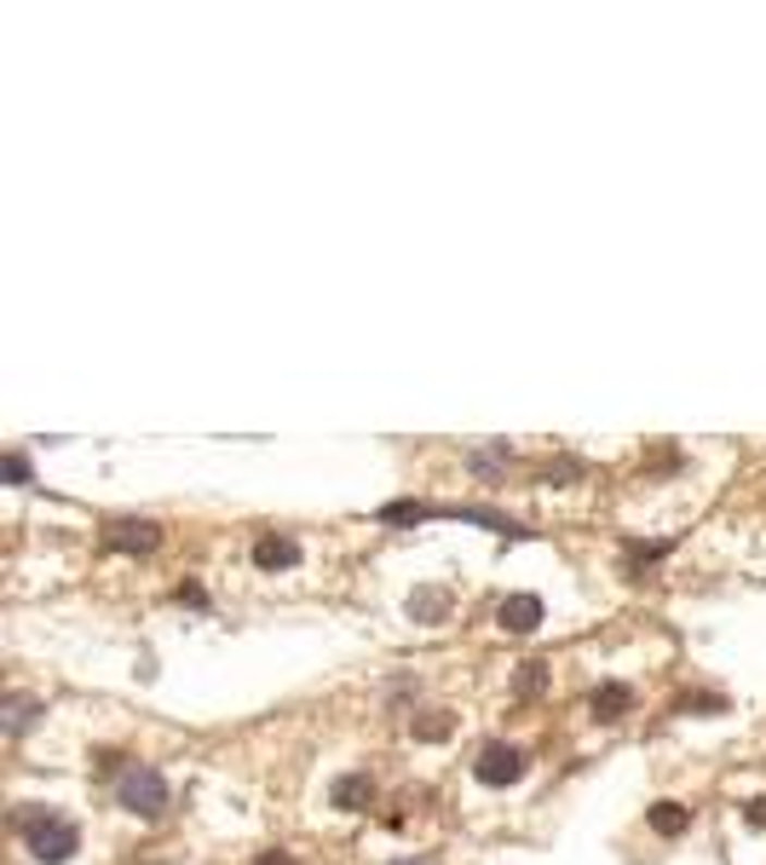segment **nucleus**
Masks as SVG:
<instances>
[{"label":"nucleus","instance_id":"f257e3e1","mask_svg":"<svg viewBox=\"0 0 766 865\" xmlns=\"http://www.w3.org/2000/svg\"><path fill=\"white\" fill-rule=\"evenodd\" d=\"M17 831L29 837V849H35L40 865H64L81 849V831L64 814H52V808H24V814H17Z\"/></svg>","mask_w":766,"mask_h":865},{"label":"nucleus","instance_id":"f03ea898","mask_svg":"<svg viewBox=\"0 0 766 865\" xmlns=\"http://www.w3.org/2000/svg\"><path fill=\"white\" fill-rule=\"evenodd\" d=\"M115 802L138 819H156V814H168V779L156 768H127L115 779Z\"/></svg>","mask_w":766,"mask_h":865},{"label":"nucleus","instance_id":"7ed1b4c3","mask_svg":"<svg viewBox=\"0 0 766 865\" xmlns=\"http://www.w3.org/2000/svg\"><path fill=\"white\" fill-rule=\"evenodd\" d=\"M473 773H478V784H519L524 779V750L519 744H484L478 750V761H473Z\"/></svg>","mask_w":766,"mask_h":865},{"label":"nucleus","instance_id":"20e7f679","mask_svg":"<svg viewBox=\"0 0 766 865\" xmlns=\"http://www.w3.org/2000/svg\"><path fill=\"white\" fill-rule=\"evenodd\" d=\"M156 542H161L156 519H110L105 526V549H115V554H150Z\"/></svg>","mask_w":766,"mask_h":865},{"label":"nucleus","instance_id":"39448f33","mask_svg":"<svg viewBox=\"0 0 766 865\" xmlns=\"http://www.w3.org/2000/svg\"><path fill=\"white\" fill-rule=\"evenodd\" d=\"M496 623H501L508 635H531L536 623H542V600H536V594H508V600L496 606Z\"/></svg>","mask_w":766,"mask_h":865},{"label":"nucleus","instance_id":"423d86ee","mask_svg":"<svg viewBox=\"0 0 766 865\" xmlns=\"http://www.w3.org/2000/svg\"><path fill=\"white\" fill-rule=\"evenodd\" d=\"M294 560H300V542H294V537H277V531H271V537L254 542V566H259V572H289Z\"/></svg>","mask_w":766,"mask_h":865},{"label":"nucleus","instance_id":"0eeeda50","mask_svg":"<svg viewBox=\"0 0 766 865\" xmlns=\"http://www.w3.org/2000/svg\"><path fill=\"white\" fill-rule=\"evenodd\" d=\"M369 796H375L369 773H346V779H335V791H329V802H335L340 814H363V808H369Z\"/></svg>","mask_w":766,"mask_h":865},{"label":"nucleus","instance_id":"6e6552de","mask_svg":"<svg viewBox=\"0 0 766 865\" xmlns=\"http://www.w3.org/2000/svg\"><path fill=\"white\" fill-rule=\"evenodd\" d=\"M634 710V693L622 687V681H605V687H594V716L599 721H622Z\"/></svg>","mask_w":766,"mask_h":865},{"label":"nucleus","instance_id":"1a4fd4ad","mask_svg":"<svg viewBox=\"0 0 766 865\" xmlns=\"http://www.w3.org/2000/svg\"><path fill=\"white\" fill-rule=\"evenodd\" d=\"M652 831L657 837H685V831H692V808H680V802H657V808H652Z\"/></svg>","mask_w":766,"mask_h":865},{"label":"nucleus","instance_id":"9d476101","mask_svg":"<svg viewBox=\"0 0 766 865\" xmlns=\"http://www.w3.org/2000/svg\"><path fill=\"white\" fill-rule=\"evenodd\" d=\"M433 514H438L433 502H387V508H380L387 526H421V519H433Z\"/></svg>","mask_w":766,"mask_h":865},{"label":"nucleus","instance_id":"9b49d317","mask_svg":"<svg viewBox=\"0 0 766 865\" xmlns=\"http://www.w3.org/2000/svg\"><path fill=\"white\" fill-rule=\"evenodd\" d=\"M410 612H415V623H438L443 612H450V600H443L438 589H421V594L410 600Z\"/></svg>","mask_w":766,"mask_h":865},{"label":"nucleus","instance_id":"f8f14e48","mask_svg":"<svg viewBox=\"0 0 766 865\" xmlns=\"http://www.w3.org/2000/svg\"><path fill=\"white\" fill-rule=\"evenodd\" d=\"M29 721H35V704H29V698H12V704H7V733H24Z\"/></svg>","mask_w":766,"mask_h":865},{"label":"nucleus","instance_id":"ddd939ff","mask_svg":"<svg viewBox=\"0 0 766 865\" xmlns=\"http://www.w3.org/2000/svg\"><path fill=\"white\" fill-rule=\"evenodd\" d=\"M542 687H548V663H524V675H519V693H524V698H536Z\"/></svg>","mask_w":766,"mask_h":865},{"label":"nucleus","instance_id":"4468645a","mask_svg":"<svg viewBox=\"0 0 766 865\" xmlns=\"http://www.w3.org/2000/svg\"><path fill=\"white\" fill-rule=\"evenodd\" d=\"M443 733H450V716H443V710H433V716L415 721V738H443Z\"/></svg>","mask_w":766,"mask_h":865},{"label":"nucleus","instance_id":"2eb2a0df","mask_svg":"<svg viewBox=\"0 0 766 865\" xmlns=\"http://www.w3.org/2000/svg\"><path fill=\"white\" fill-rule=\"evenodd\" d=\"M7 479H12V485H24V479H29V461H24V456H17V450L7 456Z\"/></svg>","mask_w":766,"mask_h":865},{"label":"nucleus","instance_id":"dca6fc26","mask_svg":"<svg viewBox=\"0 0 766 865\" xmlns=\"http://www.w3.org/2000/svg\"><path fill=\"white\" fill-rule=\"evenodd\" d=\"M680 710H726V698H685Z\"/></svg>","mask_w":766,"mask_h":865},{"label":"nucleus","instance_id":"f3484780","mask_svg":"<svg viewBox=\"0 0 766 865\" xmlns=\"http://www.w3.org/2000/svg\"><path fill=\"white\" fill-rule=\"evenodd\" d=\"M179 600H185V606H208V594H202L196 582H185V589H179Z\"/></svg>","mask_w":766,"mask_h":865},{"label":"nucleus","instance_id":"a211bd4d","mask_svg":"<svg viewBox=\"0 0 766 865\" xmlns=\"http://www.w3.org/2000/svg\"><path fill=\"white\" fill-rule=\"evenodd\" d=\"M254 865H294V860H289V854H282V849H277V854H259Z\"/></svg>","mask_w":766,"mask_h":865},{"label":"nucleus","instance_id":"6ab92c4d","mask_svg":"<svg viewBox=\"0 0 766 865\" xmlns=\"http://www.w3.org/2000/svg\"><path fill=\"white\" fill-rule=\"evenodd\" d=\"M750 819H755V825H766V802H750Z\"/></svg>","mask_w":766,"mask_h":865},{"label":"nucleus","instance_id":"aec40b11","mask_svg":"<svg viewBox=\"0 0 766 865\" xmlns=\"http://www.w3.org/2000/svg\"><path fill=\"white\" fill-rule=\"evenodd\" d=\"M398 865H438L433 854H421V860H398Z\"/></svg>","mask_w":766,"mask_h":865}]
</instances>
